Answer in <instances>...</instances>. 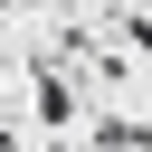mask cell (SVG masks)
Here are the masks:
<instances>
[{
    "label": "cell",
    "mask_w": 152,
    "mask_h": 152,
    "mask_svg": "<svg viewBox=\"0 0 152 152\" xmlns=\"http://www.w3.org/2000/svg\"><path fill=\"white\" fill-rule=\"evenodd\" d=\"M133 48H152V19H133Z\"/></svg>",
    "instance_id": "cell-1"
}]
</instances>
